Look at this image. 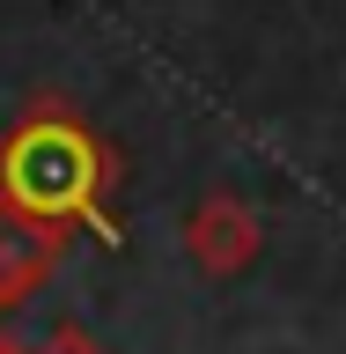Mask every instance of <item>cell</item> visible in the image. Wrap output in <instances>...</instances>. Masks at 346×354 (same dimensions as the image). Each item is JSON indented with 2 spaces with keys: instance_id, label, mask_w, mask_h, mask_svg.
I'll use <instances>...</instances> for the list:
<instances>
[{
  "instance_id": "6da1fadb",
  "label": "cell",
  "mask_w": 346,
  "mask_h": 354,
  "mask_svg": "<svg viewBox=\"0 0 346 354\" xmlns=\"http://www.w3.org/2000/svg\"><path fill=\"white\" fill-rule=\"evenodd\" d=\"M110 199H118V148L66 96L22 104V118L0 133V214L59 236L88 229L96 243H126Z\"/></svg>"
},
{
  "instance_id": "7a4b0ae2",
  "label": "cell",
  "mask_w": 346,
  "mask_h": 354,
  "mask_svg": "<svg viewBox=\"0 0 346 354\" xmlns=\"http://www.w3.org/2000/svg\"><path fill=\"white\" fill-rule=\"evenodd\" d=\"M258 251H265V214L243 192L192 199V214H184V259H192L206 281H236V273H251Z\"/></svg>"
},
{
  "instance_id": "3957f363",
  "label": "cell",
  "mask_w": 346,
  "mask_h": 354,
  "mask_svg": "<svg viewBox=\"0 0 346 354\" xmlns=\"http://www.w3.org/2000/svg\"><path fill=\"white\" fill-rule=\"evenodd\" d=\"M74 236H59V229H37V221H15L0 214V317L15 303H30L44 281H52V266H59V251Z\"/></svg>"
},
{
  "instance_id": "277c9868",
  "label": "cell",
  "mask_w": 346,
  "mask_h": 354,
  "mask_svg": "<svg viewBox=\"0 0 346 354\" xmlns=\"http://www.w3.org/2000/svg\"><path fill=\"white\" fill-rule=\"evenodd\" d=\"M30 354H110V347L88 325H52V332H44V347H30Z\"/></svg>"
},
{
  "instance_id": "5b68a950",
  "label": "cell",
  "mask_w": 346,
  "mask_h": 354,
  "mask_svg": "<svg viewBox=\"0 0 346 354\" xmlns=\"http://www.w3.org/2000/svg\"><path fill=\"white\" fill-rule=\"evenodd\" d=\"M0 354H30V347H15V339H8V332H0Z\"/></svg>"
}]
</instances>
